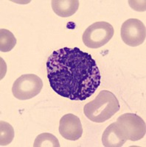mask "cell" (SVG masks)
I'll return each mask as SVG.
<instances>
[{"label": "cell", "mask_w": 146, "mask_h": 147, "mask_svg": "<svg viewBox=\"0 0 146 147\" xmlns=\"http://www.w3.org/2000/svg\"><path fill=\"white\" fill-rule=\"evenodd\" d=\"M47 71L52 90L73 101L86 100L101 84V75L96 61L77 47L54 51L47 59Z\"/></svg>", "instance_id": "1"}, {"label": "cell", "mask_w": 146, "mask_h": 147, "mask_svg": "<svg viewBox=\"0 0 146 147\" xmlns=\"http://www.w3.org/2000/svg\"><path fill=\"white\" fill-rule=\"evenodd\" d=\"M120 108V102L116 96L109 90H103L95 99L84 106V113L91 121L103 123L111 119Z\"/></svg>", "instance_id": "2"}, {"label": "cell", "mask_w": 146, "mask_h": 147, "mask_svg": "<svg viewBox=\"0 0 146 147\" xmlns=\"http://www.w3.org/2000/svg\"><path fill=\"white\" fill-rule=\"evenodd\" d=\"M115 123L126 140L136 141L145 136V122L136 114L131 113L123 114L117 118Z\"/></svg>", "instance_id": "3"}, {"label": "cell", "mask_w": 146, "mask_h": 147, "mask_svg": "<svg viewBox=\"0 0 146 147\" xmlns=\"http://www.w3.org/2000/svg\"><path fill=\"white\" fill-rule=\"evenodd\" d=\"M114 33V30L111 24L106 22H97L91 24L84 31L83 42L89 48H101L112 38Z\"/></svg>", "instance_id": "4"}, {"label": "cell", "mask_w": 146, "mask_h": 147, "mask_svg": "<svg viewBox=\"0 0 146 147\" xmlns=\"http://www.w3.org/2000/svg\"><path fill=\"white\" fill-rule=\"evenodd\" d=\"M43 88L41 79L33 74H23L14 82L12 93L19 100H27L40 94Z\"/></svg>", "instance_id": "5"}, {"label": "cell", "mask_w": 146, "mask_h": 147, "mask_svg": "<svg viewBox=\"0 0 146 147\" xmlns=\"http://www.w3.org/2000/svg\"><path fill=\"white\" fill-rule=\"evenodd\" d=\"M121 38L125 44L129 47L141 45L145 40V25L137 18L128 19L121 27Z\"/></svg>", "instance_id": "6"}, {"label": "cell", "mask_w": 146, "mask_h": 147, "mask_svg": "<svg viewBox=\"0 0 146 147\" xmlns=\"http://www.w3.org/2000/svg\"><path fill=\"white\" fill-rule=\"evenodd\" d=\"M59 132L64 138L77 140L83 134V127L80 119L72 113L66 114L59 122Z\"/></svg>", "instance_id": "7"}, {"label": "cell", "mask_w": 146, "mask_h": 147, "mask_svg": "<svg viewBox=\"0 0 146 147\" xmlns=\"http://www.w3.org/2000/svg\"><path fill=\"white\" fill-rule=\"evenodd\" d=\"M127 140L122 136L116 123H112L105 129L103 133V145L106 147H120Z\"/></svg>", "instance_id": "8"}, {"label": "cell", "mask_w": 146, "mask_h": 147, "mask_svg": "<svg viewBox=\"0 0 146 147\" xmlns=\"http://www.w3.org/2000/svg\"><path fill=\"white\" fill-rule=\"evenodd\" d=\"M54 13L60 17H69L74 15L79 7L77 0H52L51 2Z\"/></svg>", "instance_id": "9"}, {"label": "cell", "mask_w": 146, "mask_h": 147, "mask_svg": "<svg viewBox=\"0 0 146 147\" xmlns=\"http://www.w3.org/2000/svg\"><path fill=\"white\" fill-rule=\"evenodd\" d=\"M16 44V38L10 31L5 29L0 30V51L8 52L11 51Z\"/></svg>", "instance_id": "10"}, {"label": "cell", "mask_w": 146, "mask_h": 147, "mask_svg": "<svg viewBox=\"0 0 146 147\" xmlns=\"http://www.w3.org/2000/svg\"><path fill=\"white\" fill-rule=\"evenodd\" d=\"M14 129L10 124L1 121L0 122V146H5L10 144L14 138Z\"/></svg>", "instance_id": "11"}, {"label": "cell", "mask_w": 146, "mask_h": 147, "mask_svg": "<svg viewBox=\"0 0 146 147\" xmlns=\"http://www.w3.org/2000/svg\"><path fill=\"white\" fill-rule=\"evenodd\" d=\"M34 147H60L57 138L51 133H42L38 136L34 141Z\"/></svg>", "instance_id": "12"}]
</instances>
